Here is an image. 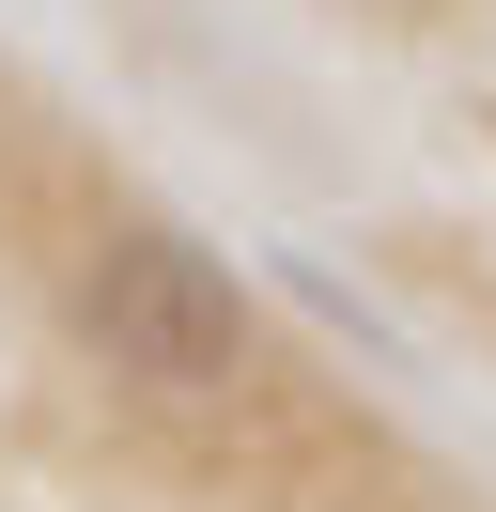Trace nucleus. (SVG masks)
Here are the masks:
<instances>
[{"instance_id": "obj_1", "label": "nucleus", "mask_w": 496, "mask_h": 512, "mask_svg": "<svg viewBox=\"0 0 496 512\" xmlns=\"http://www.w3.org/2000/svg\"><path fill=\"white\" fill-rule=\"evenodd\" d=\"M78 342L109 357L140 404H233L248 357H264V311H248V280L202 233L124 218V233H93V264H78Z\"/></svg>"}, {"instance_id": "obj_2", "label": "nucleus", "mask_w": 496, "mask_h": 512, "mask_svg": "<svg viewBox=\"0 0 496 512\" xmlns=\"http://www.w3.org/2000/svg\"><path fill=\"white\" fill-rule=\"evenodd\" d=\"M326 16H357V32H434V16H465V0H326Z\"/></svg>"}]
</instances>
